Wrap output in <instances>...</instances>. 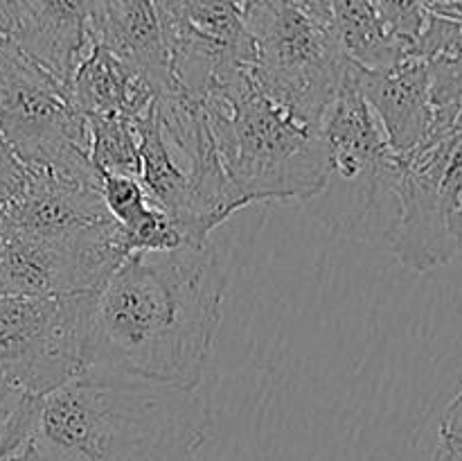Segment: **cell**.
I'll return each mask as SVG.
<instances>
[{"label":"cell","mask_w":462,"mask_h":461,"mask_svg":"<svg viewBox=\"0 0 462 461\" xmlns=\"http://www.w3.org/2000/svg\"><path fill=\"white\" fill-rule=\"evenodd\" d=\"M400 215L388 249L413 271L462 251V138L447 131L400 156Z\"/></svg>","instance_id":"obj_8"},{"label":"cell","mask_w":462,"mask_h":461,"mask_svg":"<svg viewBox=\"0 0 462 461\" xmlns=\"http://www.w3.org/2000/svg\"><path fill=\"white\" fill-rule=\"evenodd\" d=\"M370 3L374 5V9L382 16V21L386 23L388 30L397 39L404 41L409 48L418 39L420 32L424 30V25H427V0H370Z\"/></svg>","instance_id":"obj_21"},{"label":"cell","mask_w":462,"mask_h":461,"mask_svg":"<svg viewBox=\"0 0 462 461\" xmlns=\"http://www.w3.org/2000/svg\"><path fill=\"white\" fill-rule=\"evenodd\" d=\"M70 93L86 120L99 116H129L138 120L158 102L156 90L147 80L95 41L72 75Z\"/></svg>","instance_id":"obj_16"},{"label":"cell","mask_w":462,"mask_h":461,"mask_svg":"<svg viewBox=\"0 0 462 461\" xmlns=\"http://www.w3.org/2000/svg\"><path fill=\"white\" fill-rule=\"evenodd\" d=\"M140 134V183L149 199L170 217L188 244L208 242L217 229L188 172L171 152L162 131L158 102L135 120Z\"/></svg>","instance_id":"obj_15"},{"label":"cell","mask_w":462,"mask_h":461,"mask_svg":"<svg viewBox=\"0 0 462 461\" xmlns=\"http://www.w3.org/2000/svg\"><path fill=\"white\" fill-rule=\"evenodd\" d=\"M111 220L97 183L52 170H23V181L0 202V233L61 238Z\"/></svg>","instance_id":"obj_11"},{"label":"cell","mask_w":462,"mask_h":461,"mask_svg":"<svg viewBox=\"0 0 462 461\" xmlns=\"http://www.w3.org/2000/svg\"><path fill=\"white\" fill-rule=\"evenodd\" d=\"M95 294L0 296V375L43 398L84 373Z\"/></svg>","instance_id":"obj_7"},{"label":"cell","mask_w":462,"mask_h":461,"mask_svg":"<svg viewBox=\"0 0 462 461\" xmlns=\"http://www.w3.org/2000/svg\"><path fill=\"white\" fill-rule=\"evenodd\" d=\"M224 294L226 271L210 242L131 253L95 294L88 369L197 389Z\"/></svg>","instance_id":"obj_1"},{"label":"cell","mask_w":462,"mask_h":461,"mask_svg":"<svg viewBox=\"0 0 462 461\" xmlns=\"http://www.w3.org/2000/svg\"><path fill=\"white\" fill-rule=\"evenodd\" d=\"M433 461H462V459H454V456L442 455V452H438V450H436V459H433Z\"/></svg>","instance_id":"obj_27"},{"label":"cell","mask_w":462,"mask_h":461,"mask_svg":"<svg viewBox=\"0 0 462 461\" xmlns=\"http://www.w3.org/2000/svg\"><path fill=\"white\" fill-rule=\"evenodd\" d=\"M97 188L108 215L122 229L129 256L135 251H171L188 244L174 221L149 199L140 179L97 172Z\"/></svg>","instance_id":"obj_17"},{"label":"cell","mask_w":462,"mask_h":461,"mask_svg":"<svg viewBox=\"0 0 462 461\" xmlns=\"http://www.w3.org/2000/svg\"><path fill=\"white\" fill-rule=\"evenodd\" d=\"M86 122L95 172L140 179V134L134 118L99 116Z\"/></svg>","instance_id":"obj_19"},{"label":"cell","mask_w":462,"mask_h":461,"mask_svg":"<svg viewBox=\"0 0 462 461\" xmlns=\"http://www.w3.org/2000/svg\"><path fill=\"white\" fill-rule=\"evenodd\" d=\"M352 75L397 156H409L438 134L431 80L422 59L404 54L397 63L377 71L352 63Z\"/></svg>","instance_id":"obj_12"},{"label":"cell","mask_w":462,"mask_h":461,"mask_svg":"<svg viewBox=\"0 0 462 461\" xmlns=\"http://www.w3.org/2000/svg\"><path fill=\"white\" fill-rule=\"evenodd\" d=\"M438 452L454 456V459H462V387L454 396V400L447 405L445 414L440 419Z\"/></svg>","instance_id":"obj_22"},{"label":"cell","mask_w":462,"mask_h":461,"mask_svg":"<svg viewBox=\"0 0 462 461\" xmlns=\"http://www.w3.org/2000/svg\"><path fill=\"white\" fill-rule=\"evenodd\" d=\"M21 181H23L21 163L14 158V154L9 152L7 145H5L3 138H0V202H3L5 197H9V194L21 185Z\"/></svg>","instance_id":"obj_23"},{"label":"cell","mask_w":462,"mask_h":461,"mask_svg":"<svg viewBox=\"0 0 462 461\" xmlns=\"http://www.w3.org/2000/svg\"><path fill=\"white\" fill-rule=\"evenodd\" d=\"M320 138L323 188L307 202L314 217L337 235L388 244L400 215V156L361 95L352 61L320 125Z\"/></svg>","instance_id":"obj_4"},{"label":"cell","mask_w":462,"mask_h":461,"mask_svg":"<svg viewBox=\"0 0 462 461\" xmlns=\"http://www.w3.org/2000/svg\"><path fill=\"white\" fill-rule=\"evenodd\" d=\"M328 14L338 45L355 66L377 71L409 54V45L388 30L370 0H328Z\"/></svg>","instance_id":"obj_18"},{"label":"cell","mask_w":462,"mask_h":461,"mask_svg":"<svg viewBox=\"0 0 462 461\" xmlns=\"http://www.w3.org/2000/svg\"><path fill=\"white\" fill-rule=\"evenodd\" d=\"M248 0H165L174 93L203 104L248 72L253 39Z\"/></svg>","instance_id":"obj_10"},{"label":"cell","mask_w":462,"mask_h":461,"mask_svg":"<svg viewBox=\"0 0 462 461\" xmlns=\"http://www.w3.org/2000/svg\"><path fill=\"white\" fill-rule=\"evenodd\" d=\"M7 34L27 57L66 81L93 45V0H7Z\"/></svg>","instance_id":"obj_14"},{"label":"cell","mask_w":462,"mask_h":461,"mask_svg":"<svg viewBox=\"0 0 462 461\" xmlns=\"http://www.w3.org/2000/svg\"><path fill=\"white\" fill-rule=\"evenodd\" d=\"M90 36L147 80L158 98L174 93L165 0H93Z\"/></svg>","instance_id":"obj_13"},{"label":"cell","mask_w":462,"mask_h":461,"mask_svg":"<svg viewBox=\"0 0 462 461\" xmlns=\"http://www.w3.org/2000/svg\"><path fill=\"white\" fill-rule=\"evenodd\" d=\"M212 416L199 389L86 369L39 400L41 461H197Z\"/></svg>","instance_id":"obj_2"},{"label":"cell","mask_w":462,"mask_h":461,"mask_svg":"<svg viewBox=\"0 0 462 461\" xmlns=\"http://www.w3.org/2000/svg\"><path fill=\"white\" fill-rule=\"evenodd\" d=\"M451 131H454L458 138H462V99H460V107L458 111H456V118H454V125H451Z\"/></svg>","instance_id":"obj_26"},{"label":"cell","mask_w":462,"mask_h":461,"mask_svg":"<svg viewBox=\"0 0 462 461\" xmlns=\"http://www.w3.org/2000/svg\"><path fill=\"white\" fill-rule=\"evenodd\" d=\"M230 183L246 203L310 202L323 188L325 145L262 95L251 71L203 102Z\"/></svg>","instance_id":"obj_3"},{"label":"cell","mask_w":462,"mask_h":461,"mask_svg":"<svg viewBox=\"0 0 462 461\" xmlns=\"http://www.w3.org/2000/svg\"><path fill=\"white\" fill-rule=\"evenodd\" d=\"M0 138L23 170H52L97 183L88 122L70 86L0 36Z\"/></svg>","instance_id":"obj_6"},{"label":"cell","mask_w":462,"mask_h":461,"mask_svg":"<svg viewBox=\"0 0 462 461\" xmlns=\"http://www.w3.org/2000/svg\"><path fill=\"white\" fill-rule=\"evenodd\" d=\"M251 80L291 120L320 131L350 59L332 27L293 0H248Z\"/></svg>","instance_id":"obj_5"},{"label":"cell","mask_w":462,"mask_h":461,"mask_svg":"<svg viewBox=\"0 0 462 461\" xmlns=\"http://www.w3.org/2000/svg\"><path fill=\"white\" fill-rule=\"evenodd\" d=\"M296 5H300L302 9L311 14V16L320 18L323 23L329 25V14H328V0H293Z\"/></svg>","instance_id":"obj_24"},{"label":"cell","mask_w":462,"mask_h":461,"mask_svg":"<svg viewBox=\"0 0 462 461\" xmlns=\"http://www.w3.org/2000/svg\"><path fill=\"white\" fill-rule=\"evenodd\" d=\"M39 400L0 375V461H7L30 441Z\"/></svg>","instance_id":"obj_20"},{"label":"cell","mask_w":462,"mask_h":461,"mask_svg":"<svg viewBox=\"0 0 462 461\" xmlns=\"http://www.w3.org/2000/svg\"><path fill=\"white\" fill-rule=\"evenodd\" d=\"M9 30V5L7 0H0V36L7 34Z\"/></svg>","instance_id":"obj_25"},{"label":"cell","mask_w":462,"mask_h":461,"mask_svg":"<svg viewBox=\"0 0 462 461\" xmlns=\"http://www.w3.org/2000/svg\"><path fill=\"white\" fill-rule=\"evenodd\" d=\"M129 258L117 221L61 238L0 233V296L99 292Z\"/></svg>","instance_id":"obj_9"}]
</instances>
